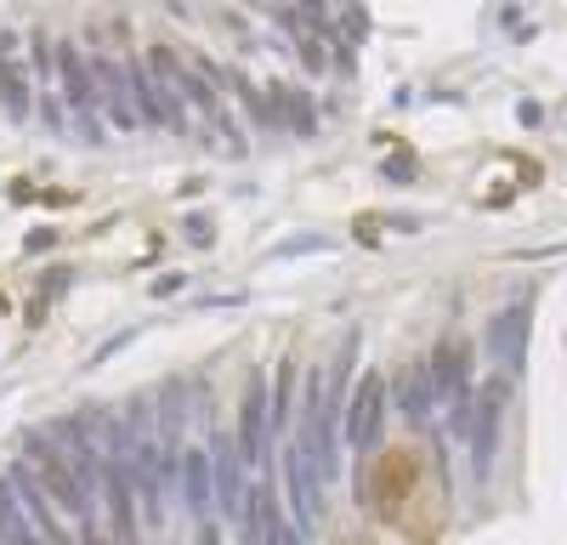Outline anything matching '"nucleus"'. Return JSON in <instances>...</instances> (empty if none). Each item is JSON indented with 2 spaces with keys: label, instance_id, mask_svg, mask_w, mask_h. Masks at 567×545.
Returning <instances> with one entry per match:
<instances>
[{
  "label": "nucleus",
  "instance_id": "20e7f679",
  "mask_svg": "<svg viewBox=\"0 0 567 545\" xmlns=\"http://www.w3.org/2000/svg\"><path fill=\"white\" fill-rule=\"evenodd\" d=\"M386 409H392L386 376H381V370H363V381H352V398H347V443H352L358 454H374V449H381Z\"/></svg>",
  "mask_w": 567,
  "mask_h": 545
},
{
  "label": "nucleus",
  "instance_id": "dca6fc26",
  "mask_svg": "<svg viewBox=\"0 0 567 545\" xmlns=\"http://www.w3.org/2000/svg\"><path fill=\"white\" fill-rule=\"evenodd\" d=\"M256 500H261V545H307V534H296L290 512L278 506L272 483H256Z\"/></svg>",
  "mask_w": 567,
  "mask_h": 545
},
{
  "label": "nucleus",
  "instance_id": "a211bd4d",
  "mask_svg": "<svg viewBox=\"0 0 567 545\" xmlns=\"http://www.w3.org/2000/svg\"><path fill=\"white\" fill-rule=\"evenodd\" d=\"M0 109L12 120H29L34 114V97H29V80L18 69V58H0Z\"/></svg>",
  "mask_w": 567,
  "mask_h": 545
},
{
  "label": "nucleus",
  "instance_id": "412c9836",
  "mask_svg": "<svg viewBox=\"0 0 567 545\" xmlns=\"http://www.w3.org/2000/svg\"><path fill=\"white\" fill-rule=\"evenodd\" d=\"M301 63H307L312 74H323V69H329V29L301 34Z\"/></svg>",
  "mask_w": 567,
  "mask_h": 545
},
{
  "label": "nucleus",
  "instance_id": "1a4fd4ad",
  "mask_svg": "<svg viewBox=\"0 0 567 545\" xmlns=\"http://www.w3.org/2000/svg\"><path fill=\"white\" fill-rule=\"evenodd\" d=\"M131 466V489H136V506H142V523L148 528H165V472H159V443L142 432L125 454Z\"/></svg>",
  "mask_w": 567,
  "mask_h": 545
},
{
  "label": "nucleus",
  "instance_id": "6ab92c4d",
  "mask_svg": "<svg viewBox=\"0 0 567 545\" xmlns=\"http://www.w3.org/2000/svg\"><path fill=\"white\" fill-rule=\"evenodd\" d=\"M290 415H296V358H284L278 363V387H272V432H284L290 426Z\"/></svg>",
  "mask_w": 567,
  "mask_h": 545
},
{
  "label": "nucleus",
  "instance_id": "ddd939ff",
  "mask_svg": "<svg viewBox=\"0 0 567 545\" xmlns=\"http://www.w3.org/2000/svg\"><path fill=\"white\" fill-rule=\"evenodd\" d=\"M91 80H97V109H109V120L120 131H136V109H131V85H125V63L114 58H91Z\"/></svg>",
  "mask_w": 567,
  "mask_h": 545
},
{
  "label": "nucleus",
  "instance_id": "2eb2a0df",
  "mask_svg": "<svg viewBox=\"0 0 567 545\" xmlns=\"http://www.w3.org/2000/svg\"><path fill=\"white\" fill-rule=\"evenodd\" d=\"M182 500H187V512H194L199 528H205L210 512H216V494H210V454H205V449H182Z\"/></svg>",
  "mask_w": 567,
  "mask_h": 545
},
{
  "label": "nucleus",
  "instance_id": "b1692460",
  "mask_svg": "<svg viewBox=\"0 0 567 545\" xmlns=\"http://www.w3.org/2000/svg\"><path fill=\"white\" fill-rule=\"evenodd\" d=\"M216 131L227 136V154H245V136H239V120H233L227 109H221V120H216Z\"/></svg>",
  "mask_w": 567,
  "mask_h": 545
},
{
  "label": "nucleus",
  "instance_id": "aec40b11",
  "mask_svg": "<svg viewBox=\"0 0 567 545\" xmlns=\"http://www.w3.org/2000/svg\"><path fill=\"white\" fill-rule=\"evenodd\" d=\"M284 125H290L296 136H318V120H312V97L301 85H290V97H284Z\"/></svg>",
  "mask_w": 567,
  "mask_h": 545
},
{
  "label": "nucleus",
  "instance_id": "4468645a",
  "mask_svg": "<svg viewBox=\"0 0 567 545\" xmlns=\"http://www.w3.org/2000/svg\"><path fill=\"white\" fill-rule=\"evenodd\" d=\"M398 415L409 426H432V415H437V392H432V370H425V358L403 363V376H398Z\"/></svg>",
  "mask_w": 567,
  "mask_h": 545
},
{
  "label": "nucleus",
  "instance_id": "5701e85b",
  "mask_svg": "<svg viewBox=\"0 0 567 545\" xmlns=\"http://www.w3.org/2000/svg\"><path fill=\"white\" fill-rule=\"evenodd\" d=\"M74 545H114V534H109V528H103L97 517H85V523H80V539H74Z\"/></svg>",
  "mask_w": 567,
  "mask_h": 545
},
{
  "label": "nucleus",
  "instance_id": "9d476101",
  "mask_svg": "<svg viewBox=\"0 0 567 545\" xmlns=\"http://www.w3.org/2000/svg\"><path fill=\"white\" fill-rule=\"evenodd\" d=\"M210 494H216V512H227L233 523H239L250 483H245V454H239V443H233V432L210 438Z\"/></svg>",
  "mask_w": 567,
  "mask_h": 545
},
{
  "label": "nucleus",
  "instance_id": "7ed1b4c3",
  "mask_svg": "<svg viewBox=\"0 0 567 545\" xmlns=\"http://www.w3.org/2000/svg\"><path fill=\"white\" fill-rule=\"evenodd\" d=\"M29 466H34V477H40V489L52 494V506L58 512H69V517H97V500H91L85 489H80V477L69 472V461H63V449L52 443V438H40V432H29Z\"/></svg>",
  "mask_w": 567,
  "mask_h": 545
},
{
  "label": "nucleus",
  "instance_id": "4be33fe9",
  "mask_svg": "<svg viewBox=\"0 0 567 545\" xmlns=\"http://www.w3.org/2000/svg\"><path fill=\"white\" fill-rule=\"evenodd\" d=\"M182 227H187V239H194V245H216V222L210 216H187Z\"/></svg>",
  "mask_w": 567,
  "mask_h": 545
},
{
  "label": "nucleus",
  "instance_id": "39448f33",
  "mask_svg": "<svg viewBox=\"0 0 567 545\" xmlns=\"http://www.w3.org/2000/svg\"><path fill=\"white\" fill-rule=\"evenodd\" d=\"M58 85H63V109L80 120L85 143H103V114H97V80L74 40H58Z\"/></svg>",
  "mask_w": 567,
  "mask_h": 545
},
{
  "label": "nucleus",
  "instance_id": "393cba45",
  "mask_svg": "<svg viewBox=\"0 0 567 545\" xmlns=\"http://www.w3.org/2000/svg\"><path fill=\"white\" fill-rule=\"evenodd\" d=\"M199 545H221V528H216V523H205V528H199Z\"/></svg>",
  "mask_w": 567,
  "mask_h": 545
},
{
  "label": "nucleus",
  "instance_id": "f8f14e48",
  "mask_svg": "<svg viewBox=\"0 0 567 545\" xmlns=\"http://www.w3.org/2000/svg\"><path fill=\"white\" fill-rule=\"evenodd\" d=\"M97 506H109L114 545H142V528H136V489H131V466H125V454H109V472H103V494H97Z\"/></svg>",
  "mask_w": 567,
  "mask_h": 545
},
{
  "label": "nucleus",
  "instance_id": "f257e3e1",
  "mask_svg": "<svg viewBox=\"0 0 567 545\" xmlns=\"http://www.w3.org/2000/svg\"><path fill=\"white\" fill-rule=\"evenodd\" d=\"M425 370H432V392H437V409L449 415L454 438H465L471 403H477V387H471V347L465 341H443L432 358H425Z\"/></svg>",
  "mask_w": 567,
  "mask_h": 545
},
{
  "label": "nucleus",
  "instance_id": "9b49d317",
  "mask_svg": "<svg viewBox=\"0 0 567 545\" xmlns=\"http://www.w3.org/2000/svg\"><path fill=\"white\" fill-rule=\"evenodd\" d=\"M7 483H12L18 506L29 512V523L40 528V539H45V545H74V539H69V528H63V517H58V506H52V494L40 489V477H34V466H29V461H12V466H7Z\"/></svg>",
  "mask_w": 567,
  "mask_h": 545
},
{
  "label": "nucleus",
  "instance_id": "f03ea898",
  "mask_svg": "<svg viewBox=\"0 0 567 545\" xmlns=\"http://www.w3.org/2000/svg\"><path fill=\"white\" fill-rule=\"evenodd\" d=\"M505 403H511V381H488L471 403V421H465V449H471V477L488 483L494 477V454H499V432H505Z\"/></svg>",
  "mask_w": 567,
  "mask_h": 545
},
{
  "label": "nucleus",
  "instance_id": "6e6552de",
  "mask_svg": "<svg viewBox=\"0 0 567 545\" xmlns=\"http://www.w3.org/2000/svg\"><path fill=\"white\" fill-rule=\"evenodd\" d=\"M267 421H272V398H267V376L256 370L245 381V403H239V426H233V443L245 454V472L267 466Z\"/></svg>",
  "mask_w": 567,
  "mask_h": 545
},
{
  "label": "nucleus",
  "instance_id": "423d86ee",
  "mask_svg": "<svg viewBox=\"0 0 567 545\" xmlns=\"http://www.w3.org/2000/svg\"><path fill=\"white\" fill-rule=\"evenodd\" d=\"M528 341H534V301H511L505 312H494V325H488V352L494 363L505 370V381H516L528 370Z\"/></svg>",
  "mask_w": 567,
  "mask_h": 545
},
{
  "label": "nucleus",
  "instance_id": "0eeeda50",
  "mask_svg": "<svg viewBox=\"0 0 567 545\" xmlns=\"http://www.w3.org/2000/svg\"><path fill=\"white\" fill-rule=\"evenodd\" d=\"M284 483H290V523H296V534H307L323 517V483H318V466L301 438L284 443Z\"/></svg>",
  "mask_w": 567,
  "mask_h": 545
},
{
  "label": "nucleus",
  "instance_id": "f3484780",
  "mask_svg": "<svg viewBox=\"0 0 567 545\" xmlns=\"http://www.w3.org/2000/svg\"><path fill=\"white\" fill-rule=\"evenodd\" d=\"M0 545H45L40 528L29 523V512L18 506V494H12L7 477H0Z\"/></svg>",
  "mask_w": 567,
  "mask_h": 545
}]
</instances>
